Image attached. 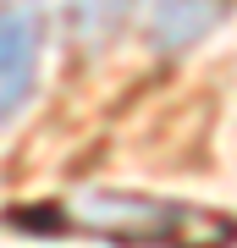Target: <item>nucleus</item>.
I'll return each instance as SVG.
<instances>
[{"instance_id":"nucleus-1","label":"nucleus","mask_w":237,"mask_h":248,"mask_svg":"<svg viewBox=\"0 0 237 248\" xmlns=\"http://www.w3.org/2000/svg\"><path fill=\"white\" fill-rule=\"evenodd\" d=\"M39 61H44V17L33 6L0 11V127L17 122V110L33 99Z\"/></svg>"},{"instance_id":"nucleus-2","label":"nucleus","mask_w":237,"mask_h":248,"mask_svg":"<svg viewBox=\"0 0 237 248\" xmlns=\"http://www.w3.org/2000/svg\"><path fill=\"white\" fill-rule=\"evenodd\" d=\"M78 221L105 232V237H182L199 221L193 210H176L166 199H122V193H94L88 204H78Z\"/></svg>"},{"instance_id":"nucleus-3","label":"nucleus","mask_w":237,"mask_h":248,"mask_svg":"<svg viewBox=\"0 0 237 248\" xmlns=\"http://www.w3.org/2000/svg\"><path fill=\"white\" fill-rule=\"evenodd\" d=\"M237 0H143V28L160 55H182L232 17Z\"/></svg>"},{"instance_id":"nucleus-4","label":"nucleus","mask_w":237,"mask_h":248,"mask_svg":"<svg viewBox=\"0 0 237 248\" xmlns=\"http://www.w3.org/2000/svg\"><path fill=\"white\" fill-rule=\"evenodd\" d=\"M127 6L132 0H61V17H66V33L78 50H105L127 22Z\"/></svg>"}]
</instances>
